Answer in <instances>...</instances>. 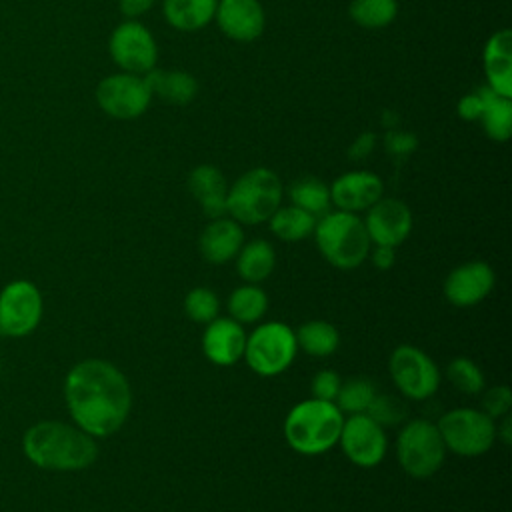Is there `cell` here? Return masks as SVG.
Masks as SVG:
<instances>
[{"instance_id":"obj_30","label":"cell","mask_w":512,"mask_h":512,"mask_svg":"<svg viewBox=\"0 0 512 512\" xmlns=\"http://www.w3.org/2000/svg\"><path fill=\"white\" fill-rule=\"evenodd\" d=\"M396 14V0H352L350 4V18L362 28H384Z\"/></svg>"},{"instance_id":"obj_23","label":"cell","mask_w":512,"mask_h":512,"mask_svg":"<svg viewBox=\"0 0 512 512\" xmlns=\"http://www.w3.org/2000/svg\"><path fill=\"white\" fill-rule=\"evenodd\" d=\"M218 0H162L166 22L180 32H194L214 20Z\"/></svg>"},{"instance_id":"obj_18","label":"cell","mask_w":512,"mask_h":512,"mask_svg":"<svg viewBox=\"0 0 512 512\" xmlns=\"http://www.w3.org/2000/svg\"><path fill=\"white\" fill-rule=\"evenodd\" d=\"M246 334L232 318H214L202 334L204 356L218 366H232L244 356Z\"/></svg>"},{"instance_id":"obj_10","label":"cell","mask_w":512,"mask_h":512,"mask_svg":"<svg viewBox=\"0 0 512 512\" xmlns=\"http://www.w3.org/2000/svg\"><path fill=\"white\" fill-rule=\"evenodd\" d=\"M42 294L30 280H12L0 292V334L22 338L32 334L42 320Z\"/></svg>"},{"instance_id":"obj_15","label":"cell","mask_w":512,"mask_h":512,"mask_svg":"<svg viewBox=\"0 0 512 512\" xmlns=\"http://www.w3.org/2000/svg\"><path fill=\"white\" fill-rule=\"evenodd\" d=\"M494 270L480 260L456 266L444 280V296L454 306L466 308L482 302L494 288Z\"/></svg>"},{"instance_id":"obj_11","label":"cell","mask_w":512,"mask_h":512,"mask_svg":"<svg viewBox=\"0 0 512 512\" xmlns=\"http://www.w3.org/2000/svg\"><path fill=\"white\" fill-rule=\"evenodd\" d=\"M108 52L122 72L144 76L158 64V44L152 32L138 20H124L108 40Z\"/></svg>"},{"instance_id":"obj_17","label":"cell","mask_w":512,"mask_h":512,"mask_svg":"<svg viewBox=\"0 0 512 512\" xmlns=\"http://www.w3.org/2000/svg\"><path fill=\"white\" fill-rule=\"evenodd\" d=\"M214 20L224 36L236 42L256 40L266 24L260 0H218Z\"/></svg>"},{"instance_id":"obj_1","label":"cell","mask_w":512,"mask_h":512,"mask_svg":"<svg viewBox=\"0 0 512 512\" xmlns=\"http://www.w3.org/2000/svg\"><path fill=\"white\" fill-rule=\"evenodd\" d=\"M64 400L78 428L94 438H104L126 422L132 408V390L114 364L86 358L66 374Z\"/></svg>"},{"instance_id":"obj_37","label":"cell","mask_w":512,"mask_h":512,"mask_svg":"<svg viewBox=\"0 0 512 512\" xmlns=\"http://www.w3.org/2000/svg\"><path fill=\"white\" fill-rule=\"evenodd\" d=\"M458 114H460V118H464V120H480V114H482V96H480V90L474 92V94L464 96V98L458 102Z\"/></svg>"},{"instance_id":"obj_4","label":"cell","mask_w":512,"mask_h":512,"mask_svg":"<svg viewBox=\"0 0 512 512\" xmlns=\"http://www.w3.org/2000/svg\"><path fill=\"white\" fill-rule=\"evenodd\" d=\"M312 234L322 256L340 270L358 268L370 254L364 220L352 212L328 210L316 220Z\"/></svg>"},{"instance_id":"obj_24","label":"cell","mask_w":512,"mask_h":512,"mask_svg":"<svg viewBox=\"0 0 512 512\" xmlns=\"http://www.w3.org/2000/svg\"><path fill=\"white\" fill-rule=\"evenodd\" d=\"M276 264V254L270 242L266 240H252L242 244L236 254V270L242 280L248 284H258L266 280Z\"/></svg>"},{"instance_id":"obj_20","label":"cell","mask_w":512,"mask_h":512,"mask_svg":"<svg viewBox=\"0 0 512 512\" xmlns=\"http://www.w3.org/2000/svg\"><path fill=\"white\" fill-rule=\"evenodd\" d=\"M244 244L242 226L234 218H214L200 234V254L210 264H224L236 258Z\"/></svg>"},{"instance_id":"obj_16","label":"cell","mask_w":512,"mask_h":512,"mask_svg":"<svg viewBox=\"0 0 512 512\" xmlns=\"http://www.w3.org/2000/svg\"><path fill=\"white\" fill-rule=\"evenodd\" d=\"M330 188V202L336 210L362 212L382 198L384 184L378 174L368 170H352L338 176Z\"/></svg>"},{"instance_id":"obj_12","label":"cell","mask_w":512,"mask_h":512,"mask_svg":"<svg viewBox=\"0 0 512 512\" xmlns=\"http://www.w3.org/2000/svg\"><path fill=\"white\" fill-rule=\"evenodd\" d=\"M388 368L400 394L410 400H426L440 386L438 366L416 346L402 344L394 348Z\"/></svg>"},{"instance_id":"obj_13","label":"cell","mask_w":512,"mask_h":512,"mask_svg":"<svg viewBox=\"0 0 512 512\" xmlns=\"http://www.w3.org/2000/svg\"><path fill=\"white\" fill-rule=\"evenodd\" d=\"M338 442L346 458L362 468L380 464L388 448L384 428L376 424L368 414H350L344 418Z\"/></svg>"},{"instance_id":"obj_22","label":"cell","mask_w":512,"mask_h":512,"mask_svg":"<svg viewBox=\"0 0 512 512\" xmlns=\"http://www.w3.org/2000/svg\"><path fill=\"white\" fill-rule=\"evenodd\" d=\"M144 80L152 92V98L158 96L168 104H188L198 94V82L192 74L184 70H158L152 68L144 74Z\"/></svg>"},{"instance_id":"obj_35","label":"cell","mask_w":512,"mask_h":512,"mask_svg":"<svg viewBox=\"0 0 512 512\" xmlns=\"http://www.w3.org/2000/svg\"><path fill=\"white\" fill-rule=\"evenodd\" d=\"M510 406H512V392L504 384L486 390L482 396V412L488 414L492 420L510 414Z\"/></svg>"},{"instance_id":"obj_21","label":"cell","mask_w":512,"mask_h":512,"mask_svg":"<svg viewBox=\"0 0 512 512\" xmlns=\"http://www.w3.org/2000/svg\"><path fill=\"white\" fill-rule=\"evenodd\" d=\"M188 188L208 218L214 220L226 214L228 184L224 174L216 166H196L188 176Z\"/></svg>"},{"instance_id":"obj_34","label":"cell","mask_w":512,"mask_h":512,"mask_svg":"<svg viewBox=\"0 0 512 512\" xmlns=\"http://www.w3.org/2000/svg\"><path fill=\"white\" fill-rule=\"evenodd\" d=\"M184 312L190 320L208 324L214 318H218L220 300H218L216 292H212L208 288H194L184 298Z\"/></svg>"},{"instance_id":"obj_14","label":"cell","mask_w":512,"mask_h":512,"mask_svg":"<svg viewBox=\"0 0 512 512\" xmlns=\"http://www.w3.org/2000/svg\"><path fill=\"white\" fill-rule=\"evenodd\" d=\"M364 226L376 246H398L412 230V212L398 198H380L368 208Z\"/></svg>"},{"instance_id":"obj_27","label":"cell","mask_w":512,"mask_h":512,"mask_svg":"<svg viewBox=\"0 0 512 512\" xmlns=\"http://www.w3.org/2000/svg\"><path fill=\"white\" fill-rule=\"evenodd\" d=\"M294 336H296L298 348H302L306 354L316 356V358L330 356L332 352H336V348L340 344L338 330L326 320H310V322L302 324L294 332Z\"/></svg>"},{"instance_id":"obj_7","label":"cell","mask_w":512,"mask_h":512,"mask_svg":"<svg viewBox=\"0 0 512 512\" xmlns=\"http://www.w3.org/2000/svg\"><path fill=\"white\" fill-rule=\"evenodd\" d=\"M446 450L458 456H480L488 452L496 440V424L482 410L454 408L436 424Z\"/></svg>"},{"instance_id":"obj_26","label":"cell","mask_w":512,"mask_h":512,"mask_svg":"<svg viewBox=\"0 0 512 512\" xmlns=\"http://www.w3.org/2000/svg\"><path fill=\"white\" fill-rule=\"evenodd\" d=\"M316 216L310 212L290 204V206H278L276 212L268 218L270 230L286 242H298L314 232L316 226Z\"/></svg>"},{"instance_id":"obj_28","label":"cell","mask_w":512,"mask_h":512,"mask_svg":"<svg viewBox=\"0 0 512 512\" xmlns=\"http://www.w3.org/2000/svg\"><path fill=\"white\" fill-rule=\"evenodd\" d=\"M268 308V296L258 284H244L236 288L228 298L230 318L238 324H252L264 316Z\"/></svg>"},{"instance_id":"obj_19","label":"cell","mask_w":512,"mask_h":512,"mask_svg":"<svg viewBox=\"0 0 512 512\" xmlns=\"http://www.w3.org/2000/svg\"><path fill=\"white\" fill-rule=\"evenodd\" d=\"M488 88L504 98H512V32H494L482 52Z\"/></svg>"},{"instance_id":"obj_33","label":"cell","mask_w":512,"mask_h":512,"mask_svg":"<svg viewBox=\"0 0 512 512\" xmlns=\"http://www.w3.org/2000/svg\"><path fill=\"white\" fill-rule=\"evenodd\" d=\"M364 414H368L382 428H390L406 420L408 404L394 394H376Z\"/></svg>"},{"instance_id":"obj_38","label":"cell","mask_w":512,"mask_h":512,"mask_svg":"<svg viewBox=\"0 0 512 512\" xmlns=\"http://www.w3.org/2000/svg\"><path fill=\"white\" fill-rule=\"evenodd\" d=\"M156 0H118L120 12L122 16H126V20H136L138 16L146 14Z\"/></svg>"},{"instance_id":"obj_9","label":"cell","mask_w":512,"mask_h":512,"mask_svg":"<svg viewBox=\"0 0 512 512\" xmlns=\"http://www.w3.org/2000/svg\"><path fill=\"white\" fill-rule=\"evenodd\" d=\"M96 102L100 110L110 118L134 120L148 110L152 92L144 76L120 70L98 82Z\"/></svg>"},{"instance_id":"obj_3","label":"cell","mask_w":512,"mask_h":512,"mask_svg":"<svg viewBox=\"0 0 512 512\" xmlns=\"http://www.w3.org/2000/svg\"><path fill=\"white\" fill-rule=\"evenodd\" d=\"M342 422L344 414L334 402L308 398L288 412L284 420V438L292 450L304 456H316L338 442Z\"/></svg>"},{"instance_id":"obj_6","label":"cell","mask_w":512,"mask_h":512,"mask_svg":"<svg viewBox=\"0 0 512 512\" xmlns=\"http://www.w3.org/2000/svg\"><path fill=\"white\" fill-rule=\"evenodd\" d=\"M396 456L402 470L412 478H428L438 472L446 446L436 424L428 420L406 422L396 440Z\"/></svg>"},{"instance_id":"obj_39","label":"cell","mask_w":512,"mask_h":512,"mask_svg":"<svg viewBox=\"0 0 512 512\" xmlns=\"http://www.w3.org/2000/svg\"><path fill=\"white\" fill-rule=\"evenodd\" d=\"M370 256H372V264L378 270H388V268H392V264L396 260V250H394V246H376Z\"/></svg>"},{"instance_id":"obj_40","label":"cell","mask_w":512,"mask_h":512,"mask_svg":"<svg viewBox=\"0 0 512 512\" xmlns=\"http://www.w3.org/2000/svg\"><path fill=\"white\" fill-rule=\"evenodd\" d=\"M510 428H512V418H510V414H506V416H502L500 428L496 426V436H500V440H502L504 444H510V440H512Z\"/></svg>"},{"instance_id":"obj_36","label":"cell","mask_w":512,"mask_h":512,"mask_svg":"<svg viewBox=\"0 0 512 512\" xmlns=\"http://www.w3.org/2000/svg\"><path fill=\"white\" fill-rule=\"evenodd\" d=\"M340 376L334 370H320L314 374L310 390H312V398L318 400H326V402H334L340 390Z\"/></svg>"},{"instance_id":"obj_5","label":"cell","mask_w":512,"mask_h":512,"mask_svg":"<svg viewBox=\"0 0 512 512\" xmlns=\"http://www.w3.org/2000/svg\"><path fill=\"white\" fill-rule=\"evenodd\" d=\"M282 202V182L270 168L244 172L226 194V214L238 224L266 222Z\"/></svg>"},{"instance_id":"obj_2","label":"cell","mask_w":512,"mask_h":512,"mask_svg":"<svg viewBox=\"0 0 512 512\" xmlns=\"http://www.w3.org/2000/svg\"><path fill=\"white\" fill-rule=\"evenodd\" d=\"M24 456L38 468L72 472L88 468L98 456L94 436L60 420H40L22 438Z\"/></svg>"},{"instance_id":"obj_25","label":"cell","mask_w":512,"mask_h":512,"mask_svg":"<svg viewBox=\"0 0 512 512\" xmlns=\"http://www.w3.org/2000/svg\"><path fill=\"white\" fill-rule=\"evenodd\" d=\"M480 96H482L480 120L484 124V132L496 142H506L512 132V100L492 92L488 86L480 88Z\"/></svg>"},{"instance_id":"obj_8","label":"cell","mask_w":512,"mask_h":512,"mask_svg":"<svg viewBox=\"0 0 512 512\" xmlns=\"http://www.w3.org/2000/svg\"><path fill=\"white\" fill-rule=\"evenodd\" d=\"M296 350V336L284 322H266L246 336L244 358L256 374L276 376L292 364Z\"/></svg>"},{"instance_id":"obj_31","label":"cell","mask_w":512,"mask_h":512,"mask_svg":"<svg viewBox=\"0 0 512 512\" xmlns=\"http://www.w3.org/2000/svg\"><path fill=\"white\" fill-rule=\"evenodd\" d=\"M376 394V386L370 380L350 378L340 384L334 404L342 414H364Z\"/></svg>"},{"instance_id":"obj_32","label":"cell","mask_w":512,"mask_h":512,"mask_svg":"<svg viewBox=\"0 0 512 512\" xmlns=\"http://www.w3.org/2000/svg\"><path fill=\"white\" fill-rule=\"evenodd\" d=\"M446 376L450 384L462 394L474 396L484 390V374L480 366L470 358H454L446 368Z\"/></svg>"},{"instance_id":"obj_29","label":"cell","mask_w":512,"mask_h":512,"mask_svg":"<svg viewBox=\"0 0 512 512\" xmlns=\"http://www.w3.org/2000/svg\"><path fill=\"white\" fill-rule=\"evenodd\" d=\"M290 200L294 206L310 212L316 218L326 214L332 206L330 188L314 176H304V178H298L296 182H292Z\"/></svg>"}]
</instances>
